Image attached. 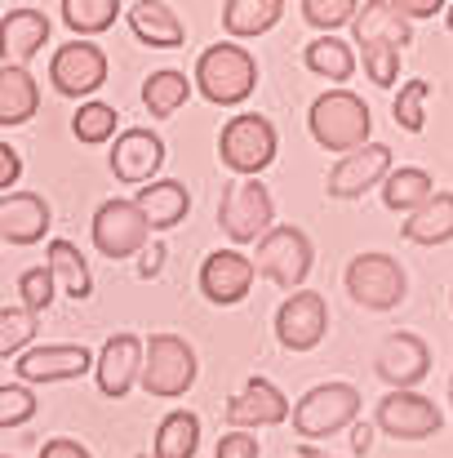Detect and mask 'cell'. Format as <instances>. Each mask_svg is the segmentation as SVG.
<instances>
[{
    "instance_id": "6da1fadb",
    "label": "cell",
    "mask_w": 453,
    "mask_h": 458,
    "mask_svg": "<svg viewBox=\"0 0 453 458\" xmlns=\"http://www.w3.org/2000/svg\"><path fill=\"white\" fill-rule=\"evenodd\" d=\"M306 125H311V139L333 156H347V152H356V148H365V143H373L369 139L373 134V112L351 89L320 94L311 103V112H306Z\"/></svg>"
},
{
    "instance_id": "7a4b0ae2",
    "label": "cell",
    "mask_w": 453,
    "mask_h": 458,
    "mask_svg": "<svg viewBox=\"0 0 453 458\" xmlns=\"http://www.w3.org/2000/svg\"><path fill=\"white\" fill-rule=\"evenodd\" d=\"M254 85H258V58L236 40H218L196 58L191 89H200L218 107H240L254 94Z\"/></svg>"
},
{
    "instance_id": "3957f363",
    "label": "cell",
    "mask_w": 453,
    "mask_h": 458,
    "mask_svg": "<svg viewBox=\"0 0 453 458\" xmlns=\"http://www.w3.org/2000/svg\"><path fill=\"white\" fill-rule=\"evenodd\" d=\"M218 227L231 245H258L276 227V200L263 187V178H236L231 187H222Z\"/></svg>"
},
{
    "instance_id": "277c9868",
    "label": "cell",
    "mask_w": 453,
    "mask_h": 458,
    "mask_svg": "<svg viewBox=\"0 0 453 458\" xmlns=\"http://www.w3.org/2000/svg\"><path fill=\"white\" fill-rule=\"evenodd\" d=\"M276 148H281V134H276V125H272L267 116H258V112L231 116V121L222 125V134H218V160H222L231 174H240V178H258V174L276 160Z\"/></svg>"
},
{
    "instance_id": "5b68a950",
    "label": "cell",
    "mask_w": 453,
    "mask_h": 458,
    "mask_svg": "<svg viewBox=\"0 0 453 458\" xmlns=\"http://www.w3.org/2000/svg\"><path fill=\"white\" fill-rule=\"evenodd\" d=\"M138 383L147 387V396L160 401H178L191 392L196 383V352L182 334H151L143 343V374Z\"/></svg>"
},
{
    "instance_id": "8992f818",
    "label": "cell",
    "mask_w": 453,
    "mask_h": 458,
    "mask_svg": "<svg viewBox=\"0 0 453 458\" xmlns=\"http://www.w3.org/2000/svg\"><path fill=\"white\" fill-rule=\"evenodd\" d=\"M360 419V392L356 383H315L294 401V432L302 441L333 437Z\"/></svg>"
},
{
    "instance_id": "52a82bcc",
    "label": "cell",
    "mask_w": 453,
    "mask_h": 458,
    "mask_svg": "<svg viewBox=\"0 0 453 458\" xmlns=\"http://www.w3.org/2000/svg\"><path fill=\"white\" fill-rule=\"evenodd\" d=\"M311 259H315L311 236L289 223V227H272L258 241V254L249 263H254L258 276H267L272 285H281L285 294H294V290H302V281L311 276Z\"/></svg>"
},
{
    "instance_id": "ba28073f",
    "label": "cell",
    "mask_w": 453,
    "mask_h": 458,
    "mask_svg": "<svg viewBox=\"0 0 453 458\" xmlns=\"http://www.w3.org/2000/svg\"><path fill=\"white\" fill-rule=\"evenodd\" d=\"M347 294L369 311H391L409 294V276L391 254L369 250V254H356L347 263Z\"/></svg>"
},
{
    "instance_id": "9c48e42d",
    "label": "cell",
    "mask_w": 453,
    "mask_h": 458,
    "mask_svg": "<svg viewBox=\"0 0 453 458\" xmlns=\"http://www.w3.org/2000/svg\"><path fill=\"white\" fill-rule=\"evenodd\" d=\"M49 85L63 98H89L107 85V54L94 40H67L49 58Z\"/></svg>"
},
{
    "instance_id": "30bf717a",
    "label": "cell",
    "mask_w": 453,
    "mask_h": 458,
    "mask_svg": "<svg viewBox=\"0 0 453 458\" xmlns=\"http://www.w3.org/2000/svg\"><path fill=\"white\" fill-rule=\"evenodd\" d=\"M94 245H98V254L103 259H134V254H143L147 250V218L138 214V205L134 200H103L98 209H94Z\"/></svg>"
},
{
    "instance_id": "8fae6325",
    "label": "cell",
    "mask_w": 453,
    "mask_h": 458,
    "mask_svg": "<svg viewBox=\"0 0 453 458\" xmlns=\"http://www.w3.org/2000/svg\"><path fill=\"white\" fill-rule=\"evenodd\" d=\"M373 369H378V378L391 392H414L432 374V347H427V338H418L409 329H396V334H387L378 343Z\"/></svg>"
},
{
    "instance_id": "7c38bea8",
    "label": "cell",
    "mask_w": 453,
    "mask_h": 458,
    "mask_svg": "<svg viewBox=\"0 0 453 458\" xmlns=\"http://www.w3.org/2000/svg\"><path fill=\"white\" fill-rule=\"evenodd\" d=\"M440 423H445L440 405L427 401L423 392H387L378 401V419H373V428L396 441H427L440 432Z\"/></svg>"
},
{
    "instance_id": "4fadbf2b",
    "label": "cell",
    "mask_w": 453,
    "mask_h": 458,
    "mask_svg": "<svg viewBox=\"0 0 453 458\" xmlns=\"http://www.w3.org/2000/svg\"><path fill=\"white\" fill-rule=\"evenodd\" d=\"M329 334V303L315 290H294L276 311V338L285 352H311Z\"/></svg>"
},
{
    "instance_id": "5bb4252c",
    "label": "cell",
    "mask_w": 453,
    "mask_h": 458,
    "mask_svg": "<svg viewBox=\"0 0 453 458\" xmlns=\"http://www.w3.org/2000/svg\"><path fill=\"white\" fill-rule=\"evenodd\" d=\"M387 174H391V148L387 143H365V148H356V152L333 160V169L324 178V191L333 200H356L369 187H378Z\"/></svg>"
},
{
    "instance_id": "9a60e30c",
    "label": "cell",
    "mask_w": 453,
    "mask_h": 458,
    "mask_svg": "<svg viewBox=\"0 0 453 458\" xmlns=\"http://www.w3.org/2000/svg\"><path fill=\"white\" fill-rule=\"evenodd\" d=\"M94 369V352L85 343H45V347H27L18 356V378L22 387L31 383H63V378H80Z\"/></svg>"
},
{
    "instance_id": "2e32d148",
    "label": "cell",
    "mask_w": 453,
    "mask_h": 458,
    "mask_svg": "<svg viewBox=\"0 0 453 458\" xmlns=\"http://www.w3.org/2000/svg\"><path fill=\"white\" fill-rule=\"evenodd\" d=\"M164 165V139L147 130V125H134V130H121L116 134V148H112V174L130 187H147L155 182Z\"/></svg>"
},
{
    "instance_id": "e0dca14e",
    "label": "cell",
    "mask_w": 453,
    "mask_h": 458,
    "mask_svg": "<svg viewBox=\"0 0 453 458\" xmlns=\"http://www.w3.org/2000/svg\"><path fill=\"white\" fill-rule=\"evenodd\" d=\"M138 374H143V338H138V334H112V338L103 343V352L94 356L98 392L112 396V401H121V396L134 392Z\"/></svg>"
},
{
    "instance_id": "ac0fdd59",
    "label": "cell",
    "mask_w": 453,
    "mask_h": 458,
    "mask_svg": "<svg viewBox=\"0 0 453 458\" xmlns=\"http://www.w3.org/2000/svg\"><path fill=\"white\" fill-rule=\"evenodd\" d=\"M222 419H227L236 432H249V428H276V423L289 419V401H285V392H281L276 383H267V378L254 374V378L227 401Z\"/></svg>"
},
{
    "instance_id": "d6986e66",
    "label": "cell",
    "mask_w": 453,
    "mask_h": 458,
    "mask_svg": "<svg viewBox=\"0 0 453 458\" xmlns=\"http://www.w3.org/2000/svg\"><path fill=\"white\" fill-rule=\"evenodd\" d=\"M254 263L240 254V250H214L205 263H200V294L218 307H231L240 299H249L254 290Z\"/></svg>"
},
{
    "instance_id": "ffe728a7",
    "label": "cell",
    "mask_w": 453,
    "mask_h": 458,
    "mask_svg": "<svg viewBox=\"0 0 453 458\" xmlns=\"http://www.w3.org/2000/svg\"><path fill=\"white\" fill-rule=\"evenodd\" d=\"M45 40H49V13L45 9L22 4V9H9L0 18V58H4V67H27L45 49Z\"/></svg>"
},
{
    "instance_id": "44dd1931",
    "label": "cell",
    "mask_w": 453,
    "mask_h": 458,
    "mask_svg": "<svg viewBox=\"0 0 453 458\" xmlns=\"http://www.w3.org/2000/svg\"><path fill=\"white\" fill-rule=\"evenodd\" d=\"M54 214H49V200L40 191H4L0 196V236L9 245H36L45 241Z\"/></svg>"
},
{
    "instance_id": "7402d4cb",
    "label": "cell",
    "mask_w": 453,
    "mask_h": 458,
    "mask_svg": "<svg viewBox=\"0 0 453 458\" xmlns=\"http://www.w3.org/2000/svg\"><path fill=\"white\" fill-rule=\"evenodd\" d=\"M138 214L147 218V232H164V227H178L191 209V191L178 182V178H155L147 182L138 196H134Z\"/></svg>"
},
{
    "instance_id": "603a6c76",
    "label": "cell",
    "mask_w": 453,
    "mask_h": 458,
    "mask_svg": "<svg viewBox=\"0 0 453 458\" xmlns=\"http://www.w3.org/2000/svg\"><path fill=\"white\" fill-rule=\"evenodd\" d=\"M125 18H130L134 36H138L143 45H151V49H178V45L187 40V27H182V18H178L169 4L138 0V4L125 9Z\"/></svg>"
},
{
    "instance_id": "cb8c5ba5",
    "label": "cell",
    "mask_w": 453,
    "mask_h": 458,
    "mask_svg": "<svg viewBox=\"0 0 453 458\" xmlns=\"http://www.w3.org/2000/svg\"><path fill=\"white\" fill-rule=\"evenodd\" d=\"M351 22H356V45H360V40H382V45H391V49L405 54L409 40H414V27H409V18H400L396 0L360 4V13H356Z\"/></svg>"
},
{
    "instance_id": "d4e9b609",
    "label": "cell",
    "mask_w": 453,
    "mask_h": 458,
    "mask_svg": "<svg viewBox=\"0 0 453 458\" xmlns=\"http://www.w3.org/2000/svg\"><path fill=\"white\" fill-rule=\"evenodd\" d=\"M40 112V85L27 67H0V125H27Z\"/></svg>"
},
{
    "instance_id": "484cf974",
    "label": "cell",
    "mask_w": 453,
    "mask_h": 458,
    "mask_svg": "<svg viewBox=\"0 0 453 458\" xmlns=\"http://www.w3.org/2000/svg\"><path fill=\"white\" fill-rule=\"evenodd\" d=\"M378 187H382V205L396 209V214H414L418 205H427V200L436 196V178H432L423 165H400V169H391Z\"/></svg>"
},
{
    "instance_id": "4316f807",
    "label": "cell",
    "mask_w": 453,
    "mask_h": 458,
    "mask_svg": "<svg viewBox=\"0 0 453 458\" xmlns=\"http://www.w3.org/2000/svg\"><path fill=\"white\" fill-rule=\"evenodd\" d=\"M405 241H414V245H445L453 241V191H440L436 187V196L427 200V205H418L409 218H405Z\"/></svg>"
},
{
    "instance_id": "83f0119b",
    "label": "cell",
    "mask_w": 453,
    "mask_h": 458,
    "mask_svg": "<svg viewBox=\"0 0 453 458\" xmlns=\"http://www.w3.org/2000/svg\"><path fill=\"white\" fill-rule=\"evenodd\" d=\"M45 267L54 272V281H63L67 299L85 303V299L94 294V276H89V263H85V254H80V250H76L71 241L54 236V241H49V250H45Z\"/></svg>"
},
{
    "instance_id": "f1b7e54d",
    "label": "cell",
    "mask_w": 453,
    "mask_h": 458,
    "mask_svg": "<svg viewBox=\"0 0 453 458\" xmlns=\"http://www.w3.org/2000/svg\"><path fill=\"white\" fill-rule=\"evenodd\" d=\"M302 63H306L311 76H320V81H329V85H342V81L356 76V49H351L347 40H338V36H315V40L302 49Z\"/></svg>"
},
{
    "instance_id": "f546056e",
    "label": "cell",
    "mask_w": 453,
    "mask_h": 458,
    "mask_svg": "<svg viewBox=\"0 0 453 458\" xmlns=\"http://www.w3.org/2000/svg\"><path fill=\"white\" fill-rule=\"evenodd\" d=\"M200 450V419L191 410H169L151 437V454L155 458H196Z\"/></svg>"
},
{
    "instance_id": "4dcf8cb0",
    "label": "cell",
    "mask_w": 453,
    "mask_h": 458,
    "mask_svg": "<svg viewBox=\"0 0 453 458\" xmlns=\"http://www.w3.org/2000/svg\"><path fill=\"white\" fill-rule=\"evenodd\" d=\"M285 0H227L222 4V27L236 36V40H245V36H263V31H272L281 18H285Z\"/></svg>"
},
{
    "instance_id": "1f68e13d",
    "label": "cell",
    "mask_w": 453,
    "mask_h": 458,
    "mask_svg": "<svg viewBox=\"0 0 453 458\" xmlns=\"http://www.w3.org/2000/svg\"><path fill=\"white\" fill-rule=\"evenodd\" d=\"M187 98H191V81H187L182 72H173V67L151 72L147 81H143V107H147L155 121H169Z\"/></svg>"
},
{
    "instance_id": "d6a6232c",
    "label": "cell",
    "mask_w": 453,
    "mask_h": 458,
    "mask_svg": "<svg viewBox=\"0 0 453 458\" xmlns=\"http://www.w3.org/2000/svg\"><path fill=\"white\" fill-rule=\"evenodd\" d=\"M116 125H121V112H116L112 103H98V98L80 103V112L71 116V134H76L85 148H98V143L116 139Z\"/></svg>"
},
{
    "instance_id": "836d02e7",
    "label": "cell",
    "mask_w": 453,
    "mask_h": 458,
    "mask_svg": "<svg viewBox=\"0 0 453 458\" xmlns=\"http://www.w3.org/2000/svg\"><path fill=\"white\" fill-rule=\"evenodd\" d=\"M116 13H121L116 0H67V4H63V22H67L80 40L107 31V27L116 22Z\"/></svg>"
},
{
    "instance_id": "e575fe53",
    "label": "cell",
    "mask_w": 453,
    "mask_h": 458,
    "mask_svg": "<svg viewBox=\"0 0 453 458\" xmlns=\"http://www.w3.org/2000/svg\"><path fill=\"white\" fill-rule=\"evenodd\" d=\"M36 334H40V316H31L27 307H4L0 311V360L22 356Z\"/></svg>"
},
{
    "instance_id": "d590c367",
    "label": "cell",
    "mask_w": 453,
    "mask_h": 458,
    "mask_svg": "<svg viewBox=\"0 0 453 458\" xmlns=\"http://www.w3.org/2000/svg\"><path fill=\"white\" fill-rule=\"evenodd\" d=\"M427 98H432V85H427V81L400 85V94H396V103H391V116H396V125H400L405 134H418V130L427 125Z\"/></svg>"
},
{
    "instance_id": "8d00e7d4",
    "label": "cell",
    "mask_w": 453,
    "mask_h": 458,
    "mask_svg": "<svg viewBox=\"0 0 453 458\" xmlns=\"http://www.w3.org/2000/svg\"><path fill=\"white\" fill-rule=\"evenodd\" d=\"M360 58H365V72H369V81L373 85H396V76H400V49H391V45H382V40H360Z\"/></svg>"
},
{
    "instance_id": "74e56055",
    "label": "cell",
    "mask_w": 453,
    "mask_h": 458,
    "mask_svg": "<svg viewBox=\"0 0 453 458\" xmlns=\"http://www.w3.org/2000/svg\"><path fill=\"white\" fill-rule=\"evenodd\" d=\"M298 13L311 27L333 31V27H342V22H351V18L360 13V0H302Z\"/></svg>"
},
{
    "instance_id": "f35d334b",
    "label": "cell",
    "mask_w": 453,
    "mask_h": 458,
    "mask_svg": "<svg viewBox=\"0 0 453 458\" xmlns=\"http://www.w3.org/2000/svg\"><path fill=\"white\" fill-rule=\"evenodd\" d=\"M36 419V392L22 383H4L0 387V428H22Z\"/></svg>"
},
{
    "instance_id": "ab89813d",
    "label": "cell",
    "mask_w": 453,
    "mask_h": 458,
    "mask_svg": "<svg viewBox=\"0 0 453 458\" xmlns=\"http://www.w3.org/2000/svg\"><path fill=\"white\" fill-rule=\"evenodd\" d=\"M18 299L22 307L31 311V316H40L45 307L54 303V272L40 263V267H27L22 276H18Z\"/></svg>"
},
{
    "instance_id": "60d3db41",
    "label": "cell",
    "mask_w": 453,
    "mask_h": 458,
    "mask_svg": "<svg viewBox=\"0 0 453 458\" xmlns=\"http://www.w3.org/2000/svg\"><path fill=\"white\" fill-rule=\"evenodd\" d=\"M258 454H263V445H258L254 432H222V441L214 450V458H258Z\"/></svg>"
},
{
    "instance_id": "b9f144b4",
    "label": "cell",
    "mask_w": 453,
    "mask_h": 458,
    "mask_svg": "<svg viewBox=\"0 0 453 458\" xmlns=\"http://www.w3.org/2000/svg\"><path fill=\"white\" fill-rule=\"evenodd\" d=\"M36 458H94V454H89V445H80V441H71V437H54V441L40 445Z\"/></svg>"
},
{
    "instance_id": "7bdbcfd3",
    "label": "cell",
    "mask_w": 453,
    "mask_h": 458,
    "mask_svg": "<svg viewBox=\"0 0 453 458\" xmlns=\"http://www.w3.org/2000/svg\"><path fill=\"white\" fill-rule=\"evenodd\" d=\"M22 178V156L13 152L9 143H0V191H9Z\"/></svg>"
},
{
    "instance_id": "ee69618b",
    "label": "cell",
    "mask_w": 453,
    "mask_h": 458,
    "mask_svg": "<svg viewBox=\"0 0 453 458\" xmlns=\"http://www.w3.org/2000/svg\"><path fill=\"white\" fill-rule=\"evenodd\" d=\"M400 18H432V13H445L440 0H396Z\"/></svg>"
},
{
    "instance_id": "f6af8a7d",
    "label": "cell",
    "mask_w": 453,
    "mask_h": 458,
    "mask_svg": "<svg viewBox=\"0 0 453 458\" xmlns=\"http://www.w3.org/2000/svg\"><path fill=\"white\" fill-rule=\"evenodd\" d=\"M369 445H373V428L369 423H351V450L356 454H369Z\"/></svg>"
},
{
    "instance_id": "bcb514c9",
    "label": "cell",
    "mask_w": 453,
    "mask_h": 458,
    "mask_svg": "<svg viewBox=\"0 0 453 458\" xmlns=\"http://www.w3.org/2000/svg\"><path fill=\"white\" fill-rule=\"evenodd\" d=\"M164 267V245H151L147 254H143V267H138V276H155Z\"/></svg>"
},
{
    "instance_id": "7dc6e473",
    "label": "cell",
    "mask_w": 453,
    "mask_h": 458,
    "mask_svg": "<svg viewBox=\"0 0 453 458\" xmlns=\"http://www.w3.org/2000/svg\"><path fill=\"white\" fill-rule=\"evenodd\" d=\"M298 458H333V454H324V450H315V445H298Z\"/></svg>"
},
{
    "instance_id": "c3c4849f",
    "label": "cell",
    "mask_w": 453,
    "mask_h": 458,
    "mask_svg": "<svg viewBox=\"0 0 453 458\" xmlns=\"http://www.w3.org/2000/svg\"><path fill=\"white\" fill-rule=\"evenodd\" d=\"M445 22H449V31H453V4H445Z\"/></svg>"
},
{
    "instance_id": "681fc988",
    "label": "cell",
    "mask_w": 453,
    "mask_h": 458,
    "mask_svg": "<svg viewBox=\"0 0 453 458\" xmlns=\"http://www.w3.org/2000/svg\"><path fill=\"white\" fill-rule=\"evenodd\" d=\"M449 405H453V378H449Z\"/></svg>"
},
{
    "instance_id": "f907efd6",
    "label": "cell",
    "mask_w": 453,
    "mask_h": 458,
    "mask_svg": "<svg viewBox=\"0 0 453 458\" xmlns=\"http://www.w3.org/2000/svg\"><path fill=\"white\" fill-rule=\"evenodd\" d=\"M449 303H453V290H449Z\"/></svg>"
},
{
    "instance_id": "816d5d0a",
    "label": "cell",
    "mask_w": 453,
    "mask_h": 458,
    "mask_svg": "<svg viewBox=\"0 0 453 458\" xmlns=\"http://www.w3.org/2000/svg\"><path fill=\"white\" fill-rule=\"evenodd\" d=\"M0 458H9V454H0Z\"/></svg>"
}]
</instances>
